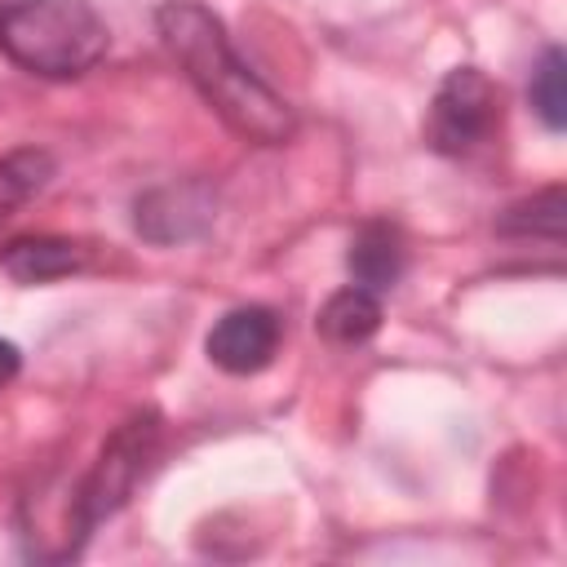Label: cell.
Segmentation results:
<instances>
[{
	"label": "cell",
	"mask_w": 567,
	"mask_h": 567,
	"mask_svg": "<svg viewBox=\"0 0 567 567\" xmlns=\"http://www.w3.org/2000/svg\"><path fill=\"white\" fill-rule=\"evenodd\" d=\"M155 31L195 93L217 111V120L257 146H284L297 133V111L235 53L221 18L199 0H164L155 9Z\"/></svg>",
	"instance_id": "obj_1"
},
{
	"label": "cell",
	"mask_w": 567,
	"mask_h": 567,
	"mask_svg": "<svg viewBox=\"0 0 567 567\" xmlns=\"http://www.w3.org/2000/svg\"><path fill=\"white\" fill-rule=\"evenodd\" d=\"M111 31L93 0H0V53L44 80H75L106 58Z\"/></svg>",
	"instance_id": "obj_2"
},
{
	"label": "cell",
	"mask_w": 567,
	"mask_h": 567,
	"mask_svg": "<svg viewBox=\"0 0 567 567\" xmlns=\"http://www.w3.org/2000/svg\"><path fill=\"white\" fill-rule=\"evenodd\" d=\"M164 443V421L159 412H133L128 421H120L111 430V439L102 443L97 461L89 465V474L75 483L71 501H66V523H62V558H75L89 540V532L106 518H115L133 487L146 478V470L155 465Z\"/></svg>",
	"instance_id": "obj_3"
},
{
	"label": "cell",
	"mask_w": 567,
	"mask_h": 567,
	"mask_svg": "<svg viewBox=\"0 0 567 567\" xmlns=\"http://www.w3.org/2000/svg\"><path fill=\"white\" fill-rule=\"evenodd\" d=\"M501 128V89L478 66H456L439 80L425 111V146L434 155H470Z\"/></svg>",
	"instance_id": "obj_4"
},
{
	"label": "cell",
	"mask_w": 567,
	"mask_h": 567,
	"mask_svg": "<svg viewBox=\"0 0 567 567\" xmlns=\"http://www.w3.org/2000/svg\"><path fill=\"white\" fill-rule=\"evenodd\" d=\"M213 217H217V186L204 177L151 186L133 204V226L151 244H186V239L204 235L213 226Z\"/></svg>",
	"instance_id": "obj_5"
},
{
	"label": "cell",
	"mask_w": 567,
	"mask_h": 567,
	"mask_svg": "<svg viewBox=\"0 0 567 567\" xmlns=\"http://www.w3.org/2000/svg\"><path fill=\"white\" fill-rule=\"evenodd\" d=\"M279 337H284V323L270 306H235L208 328L204 350L221 372L252 377L275 359Z\"/></svg>",
	"instance_id": "obj_6"
},
{
	"label": "cell",
	"mask_w": 567,
	"mask_h": 567,
	"mask_svg": "<svg viewBox=\"0 0 567 567\" xmlns=\"http://www.w3.org/2000/svg\"><path fill=\"white\" fill-rule=\"evenodd\" d=\"M89 266V248L66 235H18L0 248V270L13 284H53Z\"/></svg>",
	"instance_id": "obj_7"
},
{
	"label": "cell",
	"mask_w": 567,
	"mask_h": 567,
	"mask_svg": "<svg viewBox=\"0 0 567 567\" xmlns=\"http://www.w3.org/2000/svg\"><path fill=\"white\" fill-rule=\"evenodd\" d=\"M403 261H408L403 235H399V226L385 221V217L363 221V226L354 230L350 248H346V270H350V279H354L359 288L377 292V297L390 292V288L399 284Z\"/></svg>",
	"instance_id": "obj_8"
},
{
	"label": "cell",
	"mask_w": 567,
	"mask_h": 567,
	"mask_svg": "<svg viewBox=\"0 0 567 567\" xmlns=\"http://www.w3.org/2000/svg\"><path fill=\"white\" fill-rule=\"evenodd\" d=\"M315 328L332 341V346H363L368 337H377L381 328V297L350 284L341 292H332L315 319Z\"/></svg>",
	"instance_id": "obj_9"
},
{
	"label": "cell",
	"mask_w": 567,
	"mask_h": 567,
	"mask_svg": "<svg viewBox=\"0 0 567 567\" xmlns=\"http://www.w3.org/2000/svg\"><path fill=\"white\" fill-rule=\"evenodd\" d=\"M53 173H58V164L44 146H18V151L0 155V221L13 208H22L31 195H40Z\"/></svg>",
	"instance_id": "obj_10"
},
{
	"label": "cell",
	"mask_w": 567,
	"mask_h": 567,
	"mask_svg": "<svg viewBox=\"0 0 567 567\" xmlns=\"http://www.w3.org/2000/svg\"><path fill=\"white\" fill-rule=\"evenodd\" d=\"M563 213H567V195L563 186H545L536 190L532 199H518L501 213L496 230L501 235H514V239H549L558 244L563 239Z\"/></svg>",
	"instance_id": "obj_11"
},
{
	"label": "cell",
	"mask_w": 567,
	"mask_h": 567,
	"mask_svg": "<svg viewBox=\"0 0 567 567\" xmlns=\"http://www.w3.org/2000/svg\"><path fill=\"white\" fill-rule=\"evenodd\" d=\"M527 97H532V111L540 115V124L549 133H563L567 128V58L558 44H549L532 71V84H527Z\"/></svg>",
	"instance_id": "obj_12"
},
{
	"label": "cell",
	"mask_w": 567,
	"mask_h": 567,
	"mask_svg": "<svg viewBox=\"0 0 567 567\" xmlns=\"http://www.w3.org/2000/svg\"><path fill=\"white\" fill-rule=\"evenodd\" d=\"M18 372H22V350L9 337H0V385H9Z\"/></svg>",
	"instance_id": "obj_13"
}]
</instances>
